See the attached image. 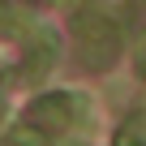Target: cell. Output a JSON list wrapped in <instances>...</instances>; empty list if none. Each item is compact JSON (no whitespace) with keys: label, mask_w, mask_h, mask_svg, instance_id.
<instances>
[{"label":"cell","mask_w":146,"mask_h":146,"mask_svg":"<svg viewBox=\"0 0 146 146\" xmlns=\"http://www.w3.org/2000/svg\"><path fill=\"white\" fill-rule=\"evenodd\" d=\"M112 146H146V137L137 133V125H125V129H116V142Z\"/></svg>","instance_id":"cell-6"},{"label":"cell","mask_w":146,"mask_h":146,"mask_svg":"<svg viewBox=\"0 0 146 146\" xmlns=\"http://www.w3.org/2000/svg\"><path fill=\"white\" fill-rule=\"evenodd\" d=\"M0 108H5V95H0Z\"/></svg>","instance_id":"cell-8"},{"label":"cell","mask_w":146,"mask_h":146,"mask_svg":"<svg viewBox=\"0 0 146 146\" xmlns=\"http://www.w3.org/2000/svg\"><path fill=\"white\" fill-rule=\"evenodd\" d=\"M73 112H78V103H73L64 90H47V95H39V99L26 108L22 120H30L35 129H43V133L52 137V133H60V129L73 125Z\"/></svg>","instance_id":"cell-3"},{"label":"cell","mask_w":146,"mask_h":146,"mask_svg":"<svg viewBox=\"0 0 146 146\" xmlns=\"http://www.w3.org/2000/svg\"><path fill=\"white\" fill-rule=\"evenodd\" d=\"M133 69H137V78L146 82V39L137 43V56H133Z\"/></svg>","instance_id":"cell-7"},{"label":"cell","mask_w":146,"mask_h":146,"mask_svg":"<svg viewBox=\"0 0 146 146\" xmlns=\"http://www.w3.org/2000/svg\"><path fill=\"white\" fill-rule=\"evenodd\" d=\"M56 56H60V39L47 30V26H39L30 39H26V56H22V69H17V78L26 82V86H39L47 73L56 69Z\"/></svg>","instance_id":"cell-2"},{"label":"cell","mask_w":146,"mask_h":146,"mask_svg":"<svg viewBox=\"0 0 146 146\" xmlns=\"http://www.w3.org/2000/svg\"><path fill=\"white\" fill-rule=\"evenodd\" d=\"M69 35H73V52H78L82 69L90 73H108L120 56V22L99 9V5H73L69 9Z\"/></svg>","instance_id":"cell-1"},{"label":"cell","mask_w":146,"mask_h":146,"mask_svg":"<svg viewBox=\"0 0 146 146\" xmlns=\"http://www.w3.org/2000/svg\"><path fill=\"white\" fill-rule=\"evenodd\" d=\"M35 13L26 5H13V0H0V39H9V43H26L35 35Z\"/></svg>","instance_id":"cell-4"},{"label":"cell","mask_w":146,"mask_h":146,"mask_svg":"<svg viewBox=\"0 0 146 146\" xmlns=\"http://www.w3.org/2000/svg\"><path fill=\"white\" fill-rule=\"evenodd\" d=\"M5 146H52V137H47L43 129H35L30 120H17V125H9Z\"/></svg>","instance_id":"cell-5"}]
</instances>
